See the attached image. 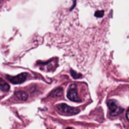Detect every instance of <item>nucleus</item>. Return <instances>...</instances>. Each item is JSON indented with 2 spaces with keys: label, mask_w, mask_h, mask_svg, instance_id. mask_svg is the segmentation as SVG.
Instances as JSON below:
<instances>
[{
  "label": "nucleus",
  "mask_w": 129,
  "mask_h": 129,
  "mask_svg": "<svg viewBox=\"0 0 129 129\" xmlns=\"http://www.w3.org/2000/svg\"><path fill=\"white\" fill-rule=\"evenodd\" d=\"M57 111L64 115H76L80 112V110L78 108L70 107L66 103H59L56 105Z\"/></svg>",
  "instance_id": "1"
},
{
  "label": "nucleus",
  "mask_w": 129,
  "mask_h": 129,
  "mask_svg": "<svg viewBox=\"0 0 129 129\" xmlns=\"http://www.w3.org/2000/svg\"><path fill=\"white\" fill-rule=\"evenodd\" d=\"M107 104H108V108H109V115L117 116L123 112L122 107H120L114 100H109Z\"/></svg>",
  "instance_id": "2"
},
{
  "label": "nucleus",
  "mask_w": 129,
  "mask_h": 129,
  "mask_svg": "<svg viewBox=\"0 0 129 129\" xmlns=\"http://www.w3.org/2000/svg\"><path fill=\"white\" fill-rule=\"evenodd\" d=\"M67 97H68V99H70V101H72V102L79 103L82 101L81 98L78 96L76 84H72V85L70 87L69 90H68V92H67Z\"/></svg>",
  "instance_id": "3"
},
{
  "label": "nucleus",
  "mask_w": 129,
  "mask_h": 129,
  "mask_svg": "<svg viewBox=\"0 0 129 129\" xmlns=\"http://www.w3.org/2000/svg\"><path fill=\"white\" fill-rule=\"evenodd\" d=\"M27 76H28V73H20V74L16 75V76H11V75H8L7 76V79L9 80V82L12 84H21L23 82H26Z\"/></svg>",
  "instance_id": "4"
},
{
  "label": "nucleus",
  "mask_w": 129,
  "mask_h": 129,
  "mask_svg": "<svg viewBox=\"0 0 129 129\" xmlns=\"http://www.w3.org/2000/svg\"><path fill=\"white\" fill-rule=\"evenodd\" d=\"M14 95L18 100L20 101H27L28 99V94L27 92L22 91V90H19V91H16L14 93Z\"/></svg>",
  "instance_id": "5"
},
{
  "label": "nucleus",
  "mask_w": 129,
  "mask_h": 129,
  "mask_svg": "<svg viewBox=\"0 0 129 129\" xmlns=\"http://www.w3.org/2000/svg\"><path fill=\"white\" fill-rule=\"evenodd\" d=\"M63 88H56L55 89H54L53 91L51 92L49 94V96L50 97H60L63 95Z\"/></svg>",
  "instance_id": "6"
},
{
  "label": "nucleus",
  "mask_w": 129,
  "mask_h": 129,
  "mask_svg": "<svg viewBox=\"0 0 129 129\" xmlns=\"http://www.w3.org/2000/svg\"><path fill=\"white\" fill-rule=\"evenodd\" d=\"M10 89V86L9 84L5 82L2 78H0V91L6 92Z\"/></svg>",
  "instance_id": "7"
},
{
  "label": "nucleus",
  "mask_w": 129,
  "mask_h": 129,
  "mask_svg": "<svg viewBox=\"0 0 129 129\" xmlns=\"http://www.w3.org/2000/svg\"><path fill=\"white\" fill-rule=\"evenodd\" d=\"M70 73H71V75H72V77L74 79H77V78H80V77H81V74L76 73V72H74V70H71V71H70Z\"/></svg>",
  "instance_id": "8"
},
{
  "label": "nucleus",
  "mask_w": 129,
  "mask_h": 129,
  "mask_svg": "<svg viewBox=\"0 0 129 129\" xmlns=\"http://www.w3.org/2000/svg\"><path fill=\"white\" fill-rule=\"evenodd\" d=\"M103 15H104V12H103V11H98L96 13H95V16L98 18L103 17Z\"/></svg>",
  "instance_id": "9"
},
{
  "label": "nucleus",
  "mask_w": 129,
  "mask_h": 129,
  "mask_svg": "<svg viewBox=\"0 0 129 129\" xmlns=\"http://www.w3.org/2000/svg\"><path fill=\"white\" fill-rule=\"evenodd\" d=\"M126 118H127V119H128L129 121V110L127 111V112H126Z\"/></svg>",
  "instance_id": "10"
},
{
  "label": "nucleus",
  "mask_w": 129,
  "mask_h": 129,
  "mask_svg": "<svg viewBox=\"0 0 129 129\" xmlns=\"http://www.w3.org/2000/svg\"><path fill=\"white\" fill-rule=\"evenodd\" d=\"M3 1H4V0H0V8H1L2 4H3Z\"/></svg>",
  "instance_id": "11"
},
{
  "label": "nucleus",
  "mask_w": 129,
  "mask_h": 129,
  "mask_svg": "<svg viewBox=\"0 0 129 129\" xmlns=\"http://www.w3.org/2000/svg\"><path fill=\"white\" fill-rule=\"evenodd\" d=\"M66 129H72V128H71V127H67Z\"/></svg>",
  "instance_id": "12"
}]
</instances>
